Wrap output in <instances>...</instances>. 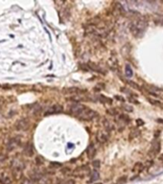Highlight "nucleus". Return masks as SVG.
Segmentation results:
<instances>
[{"instance_id":"obj_25","label":"nucleus","mask_w":163,"mask_h":184,"mask_svg":"<svg viewBox=\"0 0 163 184\" xmlns=\"http://www.w3.org/2000/svg\"><path fill=\"white\" fill-rule=\"evenodd\" d=\"M92 165H93V167L95 168V169H98V168H100L101 163H100L99 160H94V161H92Z\"/></svg>"},{"instance_id":"obj_2","label":"nucleus","mask_w":163,"mask_h":184,"mask_svg":"<svg viewBox=\"0 0 163 184\" xmlns=\"http://www.w3.org/2000/svg\"><path fill=\"white\" fill-rule=\"evenodd\" d=\"M97 115L98 114H97L96 111L89 109V107H88V106H85V109L80 112V114L77 117L83 121H90V120H92V119L96 118Z\"/></svg>"},{"instance_id":"obj_13","label":"nucleus","mask_w":163,"mask_h":184,"mask_svg":"<svg viewBox=\"0 0 163 184\" xmlns=\"http://www.w3.org/2000/svg\"><path fill=\"white\" fill-rule=\"evenodd\" d=\"M23 151H24V154L26 156H28V157H30V156H33V155H34V149H33V145L30 142L27 143Z\"/></svg>"},{"instance_id":"obj_5","label":"nucleus","mask_w":163,"mask_h":184,"mask_svg":"<svg viewBox=\"0 0 163 184\" xmlns=\"http://www.w3.org/2000/svg\"><path fill=\"white\" fill-rule=\"evenodd\" d=\"M11 168H12V171L22 172V170L25 168V164L23 161L19 159H14L11 162Z\"/></svg>"},{"instance_id":"obj_10","label":"nucleus","mask_w":163,"mask_h":184,"mask_svg":"<svg viewBox=\"0 0 163 184\" xmlns=\"http://www.w3.org/2000/svg\"><path fill=\"white\" fill-rule=\"evenodd\" d=\"M43 177H44V174H43V172L40 171V169H36L31 172V179L34 180L35 182L40 181Z\"/></svg>"},{"instance_id":"obj_8","label":"nucleus","mask_w":163,"mask_h":184,"mask_svg":"<svg viewBox=\"0 0 163 184\" xmlns=\"http://www.w3.org/2000/svg\"><path fill=\"white\" fill-rule=\"evenodd\" d=\"M73 175L76 176H79V177H84L86 175H89V169H88V167H86V166L77 168V169L75 170V172L73 173Z\"/></svg>"},{"instance_id":"obj_18","label":"nucleus","mask_w":163,"mask_h":184,"mask_svg":"<svg viewBox=\"0 0 163 184\" xmlns=\"http://www.w3.org/2000/svg\"><path fill=\"white\" fill-rule=\"evenodd\" d=\"M140 134V131L137 128H133L132 131L129 132V139H133V138H136L137 136H139Z\"/></svg>"},{"instance_id":"obj_22","label":"nucleus","mask_w":163,"mask_h":184,"mask_svg":"<svg viewBox=\"0 0 163 184\" xmlns=\"http://www.w3.org/2000/svg\"><path fill=\"white\" fill-rule=\"evenodd\" d=\"M89 66H90V68L92 69V70H94V71H97V72H99V73H102L103 71H102V69L99 67V66H97L96 64H92V63H90L89 64Z\"/></svg>"},{"instance_id":"obj_6","label":"nucleus","mask_w":163,"mask_h":184,"mask_svg":"<svg viewBox=\"0 0 163 184\" xmlns=\"http://www.w3.org/2000/svg\"><path fill=\"white\" fill-rule=\"evenodd\" d=\"M19 145H20V140L18 138H15V137L11 138L8 141V143L6 144V150L8 151H12L18 148Z\"/></svg>"},{"instance_id":"obj_1","label":"nucleus","mask_w":163,"mask_h":184,"mask_svg":"<svg viewBox=\"0 0 163 184\" xmlns=\"http://www.w3.org/2000/svg\"><path fill=\"white\" fill-rule=\"evenodd\" d=\"M130 31H132V33L135 36H140L141 34L144 33V31L146 30L147 28V22L142 19V18H139V19H136L135 21L130 24Z\"/></svg>"},{"instance_id":"obj_36","label":"nucleus","mask_w":163,"mask_h":184,"mask_svg":"<svg viewBox=\"0 0 163 184\" xmlns=\"http://www.w3.org/2000/svg\"><path fill=\"white\" fill-rule=\"evenodd\" d=\"M3 104H4V99L0 97V106H2Z\"/></svg>"},{"instance_id":"obj_39","label":"nucleus","mask_w":163,"mask_h":184,"mask_svg":"<svg viewBox=\"0 0 163 184\" xmlns=\"http://www.w3.org/2000/svg\"><path fill=\"white\" fill-rule=\"evenodd\" d=\"M95 184H103V183H100V182H98V183H95Z\"/></svg>"},{"instance_id":"obj_27","label":"nucleus","mask_w":163,"mask_h":184,"mask_svg":"<svg viewBox=\"0 0 163 184\" xmlns=\"http://www.w3.org/2000/svg\"><path fill=\"white\" fill-rule=\"evenodd\" d=\"M148 101L151 103V104H153V105H156V106H162L161 105V103L159 101H155V100H153V99H148Z\"/></svg>"},{"instance_id":"obj_4","label":"nucleus","mask_w":163,"mask_h":184,"mask_svg":"<svg viewBox=\"0 0 163 184\" xmlns=\"http://www.w3.org/2000/svg\"><path fill=\"white\" fill-rule=\"evenodd\" d=\"M160 151V142L157 139H154L152 142V148L149 151L148 155L151 157H155V156Z\"/></svg>"},{"instance_id":"obj_16","label":"nucleus","mask_w":163,"mask_h":184,"mask_svg":"<svg viewBox=\"0 0 163 184\" xmlns=\"http://www.w3.org/2000/svg\"><path fill=\"white\" fill-rule=\"evenodd\" d=\"M99 178H100V174H99V172H98L97 170H94L90 174V181L91 182H94V181L99 179Z\"/></svg>"},{"instance_id":"obj_35","label":"nucleus","mask_w":163,"mask_h":184,"mask_svg":"<svg viewBox=\"0 0 163 184\" xmlns=\"http://www.w3.org/2000/svg\"><path fill=\"white\" fill-rule=\"evenodd\" d=\"M51 166H57V167H61L62 164H59V163H51Z\"/></svg>"},{"instance_id":"obj_20","label":"nucleus","mask_w":163,"mask_h":184,"mask_svg":"<svg viewBox=\"0 0 163 184\" xmlns=\"http://www.w3.org/2000/svg\"><path fill=\"white\" fill-rule=\"evenodd\" d=\"M43 163H44V158H43L42 156H37V157H36V164L40 166Z\"/></svg>"},{"instance_id":"obj_33","label":"nucleus","mask_w":163,"mask_h":184,"mask_svg":"<svg viewBox=\"0 0 163 184\" xmlns=\"http://www.w3.org/2000/svg\"><path fill=\"white\" fill-rule=\"evenodd\" d=\"M136 123H137V126H143L144 125V121L141 120V119H137Z\"/></svg>"},{"instance_id":"obj_26","label":"nucleus","mask_w":163,"mask_h":184,"mask_svg":"<svg viewBox=\"0 0 163 184\" xmlns=\"http://www.w3.org/2000/svg\"><path fill=\"white\" fill-rule=\"evenodd\" d=\"M126 181H127V177L124 176H122V177L119 178L118 181H117V184H124Z\"/></svg>"},{"instance_id":"obj_37","label":"nucleus","mask_w":163,"mask_h":184,"mask_svg":"<svg viewBox=\"0 0 163 184\" xmlns=\"http://www.w3.org/2000/svg\"><path fill=\"white\" fill-rule=\"evenodd\" d=\"M158 158H159V160H160V161H162V162H163V154H161L159 155V157H158Z\"/></svg>"},{"instance_id":"obj_11","label":"nucleus","mask_w":163,"mask_h":184,"mask_svg":"<svg viewBox=\"0 0 163 184\" xmlns=\"http://www.w3.org/2000/svg\"><path fill=\"white\" fill-rule=\"evenodd\" d=\"M108 137H110V133L106 131H99L97 132V135H96V138L98 140V142L100 143H106L107 140H108Z\"/></svg>"},{"instance_id":"obj_9","label":"nucleus","mask_w":163,"mask_h":184,"mask_svg":"<svg viewBox=\"0 0 163 184\" xmlns=\"http://www.w3.org/2000/svg\"><path fill=\"white\" fill-rule=\"evenodd\" d=\"M63 110V107L59 105H54L50 106L45 112V116L48 115H52V114H56V113H61Z\"/></svg>"},{"instance_id":"obj_23","label":"nucleus","mask_w":163,"mask_h":184,"mask_svg":"<svg viewBox=\"0 0 163 184\" xmlns=\"http://www.w3.org/2000/svg\"><path fill=\"white\" fill-rule=\"evenodd\" d=\"M66 91L68 92V93H79L81 90L78 87H70V88H67Z\"/></svg>"},{"instance_id":"obj_12","label":"nucleus","mask_w":163,"mask_h":184,"mask_svg":"<svg viewBox=\"0 0 163 184\" xmlns=\"http://www.w3.org/2000/svg\"><path fill=\"white\" fill-rule=\"evenodd\" d=\"M12 178L8 174H6V173L0 174V183L1 184H12Z\"/></svg>"},{"instance_id":"obj_32","label":"nucleus","mask_w":163,"mask_h":184,"mask_svg":"<svg viewBox=\"0 0 163 184\" xmlns=\"http://www.w3.org/2000/svg\"><path fill=\"white\" fill-rule=\"evenodd\" d=\"M6 158H7V156L5 154H0V162H4L5 160H6Z\"/></svg>"},{"instance_id":"obj_3","label":"nucleus","mask_w":163,"mask_h":184,"mask_svg":"<svg viewBox=\"0 0 163 184\" xmlns=\"http://www.w3.org/2000/svg\"><path fill=\"white\" fill-rule=\"evenodd\" d=\"M30 127V122L27 118H22L18 120L15 124V128L18 129V131H20V132H25L27 129L29 128Z\"/></svg>"},{"instance_id":"obj_38","label":"nucleus","mask_w":163,"mask_h":184,"mask_svg":"<svg viewBox=\"0 0 163 184\" xmlns=\"http://www.w3.org/2000/svg\"><path fill=\"white\" fill-rule=\"evenodd\" d=\"M156 121L158 122V123H161V124H163V119H157Z\"/></svg>"},{"instance_id":"obj_19","label":"nucleus","mask_w":163,"mask_h":184,"mask_svg":"<svg viewBox=\"0 0 163 184\" xmlns=\"http://www.w3.org/2000/svg\"><path fill=\"white\" fill-rule=\"evenodd\" d=\"M125 74H126V77L127 78H132L133 76V69L130 67L129 64L126 65V69H125Z\"/></svg>"},{"instance_id":"obj_21","label":"nucleus","mask_w":163,"mask_h":184,"mask_svg":"<svg viewBox=\"0 0 163 184\" xmlns=\"http://www.w3.org/2000/svg\"><path fill=\"white\" fill-rule=\"evenodd\" d=\"M21 184H36L34 180H32L31 178H22V180H21Z\"/></svg>"},{"instance_id":"obj_28","label":"nucleus","mask_w":163,"mask_h":184,"mask_svg":"<svg viewBox=\"0 0 163 184\" xmlns=\"http://www.w3.org/2000/svg\"><path fill=\"white\" fill-rule=\"evenodd\" d=\"M59 184H75V182L72 179H65V180H62Z\"/></svg>"},{"instance_id":"obj_17","label":"nucleus","mask_w":163,"mask_h":184,"mask_svg":"<svg viewBox=\"0 0 163 184\" xmlns=\"http://www.w3.org/2000/svg\"><path fill=\"white\" fill-rule=\"evenodd\" d=\"M143 170H144V167H143V164L141 163V162H137V163H135L134 166H133V172H137V173H141Z\"/></svg>"},{"instance_id":"obj_29","label":"nucleus","mask_w":163,"mask_h":184,"mask_svg":"<svg viewBox=\"0 0 163 184\" xmlns=\"http://www.w3.org/2000/svg\"><path fill=\"white\" fill-rule=\"evenodd\" d=\"M107 112L110 115H112V116H115V115L117 114V111H116L115 109H107Z\"/></svg>"},{"instance_id":"obj_30","label":"nucleus","mask_w":163,"mask_h":184,"mask_svg":"<svg viewBox=\"0 0 163 184\" xmlns=\"http://www.w3.org/2000/svg\"><path fill=\"white\" fill-rule=\"evenodd\" d=\"M123 109H124V110H126L128 112H133V109L130 106H125Z\"/></svg>"},{"instance_id":"obj_15","label":"nucleus","mask_w":163,"mask_h":184,"mask_svg":"<svg viewBox=\"0 0 163 184\" xmlns=\"http://www.w3.org/2000/svg\"><path fill=\"white\" fill-rule=\"evenodd\" d=\"M103 126H104L106 132H107L108 133H110L114 128L112 123H110V121H108L107 119H103Z\"/></svg>"},{"instance_id":"obj_31","label":"nucleus","mask_w":163,"mask_h":184,"mask_svg":"<svg viewBox=\"0 0 163 184\" xmlns=\"http://www.w3.org/2000/svg\"><path fill=\"white\" fill-rule=\"evenodd\" d=\"M128 84L130 85V86H133V87H134V88H136V89H139V86L135 84V83H133V82H130V81H128Z\"/></svg>"},{"instance_id":"obj_24","label":"nucleus","mask_w":163,"mask_h":184,"mask_svg":"<svg viewBox=\"0 0 163 184\" xmlns=\"http://www.w3.org/2000/svg\"><path fill=\"white\" fill-rule=\"evenodd\" d=\"M153 164H154V161L153 160H147V161H145V163L143 164V167L144 168H150Z\"/></svg>"},{"instance_id":"obj_34","label":"nucleus","mask_w":163,"mask_h":184,"mask_svg":"<svg viewBox=\"0 0 163 184\" xmlns=\"http://www.w3.org/2000/svg\"><path fill=\"white\" fill-rule=\"evenodd\" d=\"M115 99H118L119 101H122V102L125 101L124 98H123V97H121V96H115Z\"/></svg>"},{"instance_id":"obj_14","label":"nucleus","mask_w":163,"mask_h":184,"mask_svg":"<svg viewBox=\"0 0 163 184\" xmlns=\"http://www.w3.org/2000/svg\"><path fill=\"white\" fill-rule=\"evenodd\" d=\"M86 154H88V157L92 159L96 154V149L94 147V145H89L88 148L86 149Z\"/></svg>"},{"instance_id":"obj_7","label":"nucleus","mask_w":163,"mask_h":184,"mask_svg":"<svg viewBox=\"0 0 163 184\" xmlns=\"http://www.w3.org/2000/svg\"><path fill=\"white\" fill-rule=\"evenodd\" d=\"M85 107V106L84 105H81V104H79V103H77V104H73L69 107V112L75 116H78L80 114V112L83 110Z\"/></svg>"}]
</instances>
